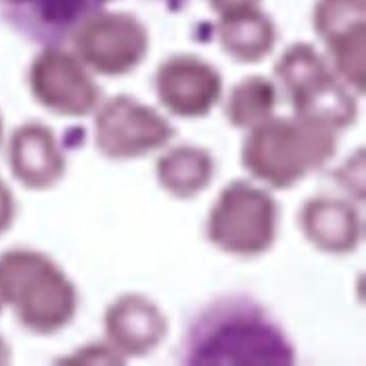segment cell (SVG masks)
Here are the masks:
<instances>
[{
    "instance_id": "cell-1",
    "label": "cell",
    "mask_w": 366,
    "mask_h": 366,
    "mask_svg": "<svg viewBox=\"0 0 366 366\" xmlns=\"http://www.w3.org/2000/svg\"><path fill=\"white\" fill-rule=\"evenodd\" d=\"M180 362L191 366H285L295 347L281 322L245 293L220 295L187 322Z\"/></svg>"
},
{
    "instance_id": "cell-2",
    "label": "cell",
    "mask_w": 366,
    "mask_h": 366,
    "mask_svg": "<svg viewBox=\"0 0 366 366\" xmlns=\"http://www.w3.org/2000/svg\"><path fill=\"white\" fill-rule=\"evenodd\" d=\"M105 0H0V19L40 46L67 42L103 11Z\"/></svg>"
},
{
    "instance_id": "cell-3",
    "label": "cell",
    "mask_w": 366,
    "mask_h": 366,
    "mask_svg": "<svg viewBox=\"0 0 366 366\" xmlns=\"http://www.w3.org/2000/svg\"><path fill=\"white\" fill-rule=\"evenodd\" d=\"M162 2H178V4H180V2H184V0H162Z\"/></svg>"
}]
</instances>
